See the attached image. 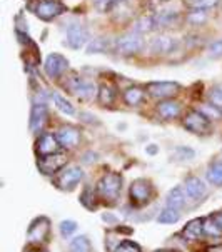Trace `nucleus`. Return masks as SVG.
Segmentation results:
<instances>
[{"label": "nucleus", "instance_id": "nucleus-1", "mask_svg": "<svg viewBox=\"0 0 222 252\" xmlns=\"http://www.w3.org/2000/svg\"><path fill=\"white\" fill-rule=\"evenodd\" d=\"M144 44H146V42H144V38H142V33L130 31L115 38L114 47H115V52L119 55L130 57V55H137L139 52H142Z\"/></svg>", "mask_w": 222, "mask_h": 252}, {"label": "nucleus", "instance_id": "nucleus-2", "mask_svg": "<svg viewBox=\"0 0 222 252\" xmlns=\"http://www.w3.org/2000/svg\"><path fill=\"white\" fill-rule=\"evenodd\" d=\"M122 190V176L119 172H107L97 182V192L105 202H115Z\"/></svg>", "mask_w": 222, "mask_h": 252}, {"label": "nucleus", "instance_id": "nucleus-3", "mask_svg": "<svg viewBox=\"0 0 222 252\" xmlns=\"http://www.w3.org/2000/svg\"><path fill=\"white\" fill-rule=\"evenodd\" d=\"M33 12L40 20L44 22H50L55 17L62 15L65 12V7L62 5L59 0H38L33 7Z\"/></svg>", "mask_w": 222, "mask_h": 252}, {"label": "nucleus", "instance_id": "nucleus-4", "mask_svg": "<svg viewBox=\"0 0 222 252\" xmlns=\"http://www.w3.org/2000/svg\"><path fill=\"white\" fill-rule=\"evenodd\" d=\"M184 126L194 134H207L211 130V119L202 110H190L184 117Z\"/></svg>", "mask_w": 222, "mask_h": 252}, {"label": "nucleus", "instance_id": "nucleus-5", "mask_svg": "<svg viewBox=\"0 0 222 252\" xmlns=\"http://www.w3.org/2000/svg\"><path fill=\"white\" fill-rule=\"evenodd\" d=\"M89 31L80 24H72L67 27L65 32V45H69L70 49L74 50H80L82 47L89 44Z\"/></svg>", "mask_w": 222, "mask_h": 252}, {"label": "nucleus", "instance_id": "nucleus-6", "mask_svg": "<svg viewBox=\"0 0 222 252\" xmlns=\"http://www.w3.org/2000/svg\"><path fill=\"white\" fill-rule=\"evenodd\" d=\"M130 200L135 206H144L152 197V186L147 179H135L129 189Z\"/></svg>", "mask_w": 222, "mask_h": 252}, {"label": "nucleus", "instance_id": "nucleus-7", "mask_svg": "<svg viewBox=\"0 0 222 252\" xmlns=\"http://www.w3.org/2000/svg\"><path fill=\"white\" fill-rule=\"evenodd\" d=\"M179 91H181V85L177 82H169V80H159V82H151L147 85V92L160 100H169Z\"/></svg>", "mask_w": 222, "mask_h": 252}, {"label": "nucleus", "instance_id": "nucleus-8", "mask_svg": "<svg viewBox=\"0 0 222 252\" xmlns=\"http://www.w3.org/2000/svg\"><path fill=\"white\" fill-rule=\"evenodd\" d=\"M49 234H50V220L44 216L33 219L31 227L27 230V237L32 244H40V242L47 241Z\"/></svg>", "mask_w": 222, "mask_h": 252}, {"label": "nucleus", "instance_id": "nucleus-9", "mask_svg": "<svg viewBox=\"0 0 222 252\" xmlns=\"http://www.w3.org/2000/svg\"><path fill=\"white\" fill-rule=\"evenodd\" d=\"M69 69V61L62 54H50L44 62V72L49 79H59Z\"/></svg>", "mask_w": 222, "mask_h": 252}, {"label": "nucleus", "instance_id": "nucleus-10", "mask_svg": "<svg viewBox=\"0 0 222 252\" xmlns=\"http://www.w3.org/2000/svg\"><path fill=\"white\" fill-rule=\"evenodd\" d=\"M82 179H84V170L77 167V165H72V167L65 169L61 176L55 179V186L62 190H72Z\"/></svg>", "mask_w": 222, "mask_h": 252}, {"label": "nucleus", "instance_id": "nucleus-11", "mask_svg": "<svg viewBox=\"0 0 222 252\" xmlns=\"http://www.w3.org/2000/svg\"><path fill=\"white\" fill-rule=\"evenodd\" d=\"M65 164H67L65 154H52V156L40 157V160H38V169H40V172L45 174V176H54V174H57Z\"/></svg>", "mask_w": 222, "mask_h": 252}, {"label": "nucleus", "instance_id": "nucleus-12", "mask_svg": "<svg viewBox=\"0 0 222 252\" xmlns=\"http://www.w3.org/2000/svg\"><path fill=\"white\" fill-rule=\"evenodd\" d=\"M57 139L62 147L74 149L80 142V132L74 126H62L57 132Z\"/></svg>", "mask_w": 222, "mask_h": 252}, {"label": "nucleus", "instance_id": "nucleus-13", "mask_svg": "<svg viewBox=\"0 0 222 252\" xmlns=\"http://www.w3.org/2000/svg\"><path fill=\"white\" fill-rule=\"evenodd\" d=\"M59 139L57 135L54 134H42L37 140V154L40 157L45 156H52V154H57L59 151Z\"/></svg>", "mask_w": 222, "mask_h": 252}, {"label": "nucleus", "instance_id": "nucleus-14", "mask_svg": "<svg viewBox=\"0 0 222 252\" xmlns=\"http://www.w3.org/2000/svg\"><path fill=\"white\" fill-rule=\"evenodd\" d=\"M177 47V40L170 35H157L151 42V50L156 55H167L174 52V49Z\"/></svg>", "mask_w": 222, "mask_h": 252}, {"label": "nucleus", "instance_id": "nucleus-15", "mask_svg": "<svg viewBox=\"0 0 222 252\" xmlns=\"http://www.w3.org/2000/svg\"><path fill=\"white\" fill-rule=\"evenodd\" d=\"M70 91L74 92L79 99L91 100V99H94V95H95L97 87L94 84H91V82H85V80L77 79V77H75V79L72 80V84H70Z\"/></svg>", "mask_w": 222, "mask_h": 252}, {"label": "nucleus", "instance_id": "nucleus-16", "mask_svg": "<svg viewBox=\"0 0 222 252\" xmlns=\"http://www.w3.org/2000/svg\"><path fill=\"white\" fill-rule=\"evenodd\" d=\"M184 189H186V194L189 195L190 199H194V200L202 199L204 195H206V192H207L206 184H204L199 177H195V176H189L186 179Z\"/></svg>", "mask_w": 222, "mask_h": 252}, {"label": "nucleus", "instance_id": "nucleus-17", "mask_svg": "<svg viewBox=\"0 0 222 252\" xmlns=\"http://www.w3.org/2000/svg\"><path fill=\"white\" fill-rule=\"evenodd\" d=\"M47 121V105L45 104H33L31 112V130L37 132L44 127Z\"/></svg>", "mask_w": 222, "mask_h": 252}, {"label": "nucleus", "instance_id": "nucleus-18", "mask_svg": "<svg viewBox=\"0 0 222 252\" xmlns=\"http://www.w3.org/2000/svg\"><path fill=\"white\" fill-rule=\"evenodd\" d=\"M157 114L160 115L165 121H170V119H176L181 115V104L176 100H162L159 105H157Z\"/></svg>", "mask_w": 222, "mask_h": 252}, {"label": "nucleus", "instance_id": "nucleus-19", "mask_svg": "<svg viewBox=\"0 0 222 252\" xmlns=\"http://www.w3.org/2000/svg\"><path fill=\"white\" fill-rule=\"evenodd\" d=\"M154 19H156V29H165L177 25L181 15L176 10H160L159 14L154 15Z\"/></svg>", "mask_w": 222, "mask_h": 252}, {"label": "nucleus", "instance_id": "nucleus-20", "mask_svg": "<svg viewBox=\"0 0 222 252\" xmlns=\"http://www.w3.org/2000/svg\"><path fill=\"white\" fill-rule=\"evenodd\" d=\"M200 234H204V219H192L182 230L186 241H197Z\"/></svg>", "mask_w": 222, "mask_h": 252}, {"label": "nucleus", "instance_id": "nucleus-21", "mask_svg": "<svg viewBox=\"0 0 222 252\" xmlns=\"http://www.w3.org/2000/svg\"><path fill=\"white\" fill-rule=\"evenodd\" d=\"M165 204H167L169 209H182L186 206V194L181 187H174V189L169 190L167 197H165Z\"/></svg>", "mask_w": 222, "mask_h": 252}, {"label": "nucleus", "instance_id": "nucleus-22", "mask_svg": "<svg viewBox=\"0 0 222 252\" xmlns=\"http://www.w3.org/2000/svg\"><path fill=\"white\" fill-rule=\"evenodd\" d=\"M144 95H146V92L140 87H129L124 92V100H126V104L130 105V107H137L140 102L144 100Z\"/></svg>", "mask_w": 222, "mask_h": 252}, {"label": "nucleus", "instance_id": "nucleus-23", "mask_svg": "<svg viewBox=\"0 0 222 252\" xmlns=\"http://www.w3.org/2000/svg\"><path fill=\"white\" fill-rule=\"evenodd\" d=\"M134 31L139 33H147V32L156 31V19H154V15H144L135 20Z\"/></svg>", "mask_w": 222, "mask_h": 252}, {"label": "nucleus", "instance_id": "nucleus-24", "mask_svg": "<svg viewBox=\"0 0 222 252\" xmlns=\"http://www.w3.org/2000/svg\"><path fill=\"white\" fill-rule=\"evenodd\" d=\"M99 102L102 105H112L115 100V89L110 84H102L99 87Z\"/></svg>", "mask_w": 222, "mask_h": 252}, {"label": "nucleus", "instance_id": "nucleus-25", "mask_svg": "<svg viewBox=\"0 0 222 252\" xmlns=\"http://www.w3.org/2000/svg\"><path fill=\"white\" fill-rule=\"evenodd\" d=\"M52 100H54L55 107L61 110L62 114H65V115H74V114H75V107L70 104L69 100L65 99V97H62L61 94L54 92V94H52Z\"/></svg>", "mask_w": 222, "mask_h": 252}, {"label": "nucleus", "instance_id": "nucleus-26", "mask_svg": "<svg viewBox=\"0 0 222 252\" xmlns=\"http://www.w3.org/2000/svg\"><path fill=\"white\" fill-rule=\"evenodd\" d=\"M204 234L209 237H219L222 236V225L217 222V219L214 216L207 217L206 220H204Z\"/></svg>", "mask_w": 222, "mask_h": 252}, {"label": "nucleus", "instance_id": "nucleus-27", "mask_svg": "<svg viewBox=\"0 0 222 252\" xmlns=\"http://www.w3.org/2000/svg\"><path fill=\"white\" fill-rule=\"evenodd\" d=\"M70 252H92V244L87 236H77L70 241Z\"/></svg>", "mask_w": 222, "mask_h": 252}, {"label": "nucleus", "instance_id": "nucleus-28", "mask_svg": "<svg viewBox=\"0 0 222 252\" xmlns=\"http://www.w3.org/2000/svg\"><path fill=\"white\" fill-rule=\"evenodd\" d=\"M109 49V40L104 37H97L92 42H89L87 45V54H100V52H107Z\"/></svg>", "mask_w": 222, "mask_h": 252}, {"label": "nucleus", "instance_id": "nucleus-29", "mask_svg": "<svg viewBox=\"0 0 222 252\" xmlns=\"http://www.w3.org/2000/svg\"><path fill=\"white\" fill-rule=\"evenodd\" d=\"M207 20V12L206 10H200V8H194V10H190L189 14H187V22L190 25H194V27H200V25H204Z\"/></svg>", "mask_w": 222, "mask_h": 252}, {"label": "nucleus", "instance_id": "nucleus-30", "mask_svg": "<svg viewBox=\"0 0 222 252\" xmlns=\"http://www.w3.org/2000/svg\"><path fill=\"white\" fill-rule=\"evenodd\" d=\"M80 204L89 209V211H94V209L97 207V200H95V194H94V190L91 187H85L84 192L80 194Z\"/></svg>", "mask_w": 222, "mask_h": 252}, {"label": "nucleus", "instance_id": "nucleus-31", "mask_svg": "<svg viewBox=\"0 0 222 252\" xmlns=\"http://www.w3.org/2000/svg\"><path fill=\"white\" fill-rule=\"evenodd\" d=\"M207 181L214 186H222V162L211 165L207 170Z\"/></svg>", "mask_w": 222, "mask_h": 252}, {"label": "nucleus", "instance_id": "nucleus-32", "mask_svg": "<svg viewBox=\"0 0 222 252\" xmlns=\"http://www.w3.org/2000/svg\"><path fill=\"white\" fill-rule=\"evenodd\" d=\"M181 219V214H179V211L176 209H165V211H162L159 217H157V222H160V224H176V222Z\"/></svg>", "mask_w": 222, "mask_h": 252}, {"label": "nucleus", "instance_id": "nucleus-33", "mask_svg": "<svg viewBox=\"0 0 222 252\" xmlns=\"http://www.w3.org/2000/svg\"><path fill=\"white\" fill-rule=\"evenodd\" d=\"M209 100H211L212 105H217V107L222 109V84H217L209 91Z\"/></svg>", "mask_w": 222, "mask_h": 252}, {"label": "nucleus", "instance_id": "nucleus-34", "mask_svg": "<svg viewBox=\"0 0 222 252\" xmlns=\"http://www.w3.org/2000/svg\"><path fill=\"white\" fill-rule=\"evenodd\" d=\"M122 0H95V8L102 14H107L114 7H117Z\"/></svg>", "mask_w": 222, "mask_h": 252}, {"label": "nucleus", "instance_id": "nucleus-35", "mask_svg": "<svg viewBox=\"0 0 222 252\" xmlns=\"http://www.w3.org/2000/svg\"><path fill=\"white\" fill-rule=\"evenodd\" d=\"M77 222L75 220H62L61 222V225H59V229H61V234H62V237H70L72 234L77 230Z\"/></svg>", "mask_w": 222, "mask_h": 252}, {"label": "nucleus", "instance_id": "nucleus-36", "mask_svg": "<svg viewBox=\"0 0 222 252\" xmlns=\"http://www.w3.org/2000/svg\"><path fill=\"white\" fill-rule=\"evenodd\" d=\"M114 252H142V251H140V247L135 244V242H132V241H122L121 244L115 247Z\"/></svg>", "mask_w": 222, "mask_h": 252}, {"label": "nucleus", "instance_id": "nucleus-37", "mask_svg": "<svg viewBox=\"0 0 222 252\" xmlns=\"http://www.w3.org/2000/svg\"><path fill=\"white\" fill-rule=\"evenodd\" d=\"M207 52H209V57L211 59H221L222 57V38L212 42V44L209 45Z\"/></svg>", "mask_w": 222, "mask_h": 252}, {"label": "nucleus", "instance_id": "nucleus-38", "mask_svg": "<svg viewBox=\"0 0 222 252\" xmlns=\"http://www.w3.org/2000/svg\"><path fill=\"white\" fill-rule=\"evenodd\" d=\"M221 0H192V7L200 8V10H207V8H214L219 5Z\"/></svg>", "mask_w": 222, "mask_h": 252}, {"label": "nucleus", "instance_id": "nucleus-39", "mask_svg": "<svg viewBox=\"0 0 222 252\" xmlns=\"http://www.w3.org/2000/svg\"><path fill=\"white\" fill-rule=\"evenodd\" d=\"M221 107H217V105H206V107L202 109V112L207 115L209 119H212V117H216V119H219V117H222V110H219Z\"/></svg>", "mask_w": 222, "mask_h": 252}, {"label": "nucleus", "instance_id": "nucleus-40", "mask_svg": "<svg viewBox=\"0 0 222 252\" xmlns=\"http://www.w3.org/2000/svg\"><path fill=\"white\" fill-rule=\"evenodd\" d=\"M177 154H181L179 159H192L194 157V151L189 147H177Z\"/></svg>", "mask_w": 222, "mask_h": 252}, {"label": "nucleus", "instance_id": "nucleus-41", "mask_svg": "<svg viewBox=\"0 0 222 252\" xmlns=\"http://www.w3.org/2000/svg\"><path fill=\"white\" fill-rule=\"evenodd\" d=\"M80 117H85V119H84L85 122H91V124H99V121H97V117H95V115H91V114H87V112H82V114H80Z\"/></svg>", "mask_w": 222, "mask_h": 252}, {"label": "nucleus", "instance_id": "nucleus-42", "mask_svg": "<svg viewBox=\"0 0 222 252\" xmlns=\"http://www.w3.org/2000/svg\"><path fill=\"white\" fill-rule=\"evenodd\" d=\"M146 152L147 154H157V145H154V144L149 145V147L146 149Z\"/></svg>", "mask_w": 222, "mask_h": 252}, {"label": "nucleus", "instance_id": "nucleus-43", "mask_svg": "<svg viewBox=\"0 0 222 252\" xmlns=\"http://www.w3.org/2000/svg\"><path fill=\"white\" fill-rule=\"evenodd\" d=\"M214 217H216V219H217V222H219V224L222 225V214H216Z\"/></svg>", "mask_w": 222, "mask_h": 252}, {"label": "nucleus", "instance_id": "nucleus-44", "mask_svg": "<svg viewBox=\"0 0 222 252\" xmlns=\"http://www.w3.org/2000/svg\"><path fill=\"white\" fill-rule=\"evenodd\" d=\"M29 252H45V251H42V249H32V251H29Z\"/></svg>", "mask_w": 222, "mask_h": 252}, {"label": "nucleus", "instance_id": "nucleus-45", "mask_svg": "<svg viewBox=\"0 0 222 252\" xmlns=\"http://www.w3.org/2000/svg\"><path fill=\"white\" fill-rule=\"evenodd\" d=\"M157 252H169V251H157Z\"/></svg>", "mask_w": 222, "mask_h": 252}]
</instances>
